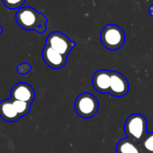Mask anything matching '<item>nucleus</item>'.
Segmentation results:
<instances>
[{
  "mask_svg": "<svg viewBox=\"0 0 153 153\" xmlns=\"http://www.w3.org/2000/svg\"><path fill=\"white\" fill-rule=\"evenodd\" d=\"M16 20L22 29L34 30L40 34L43 33L47 28V17L30 7H23L18 9L16 14Z\"/></svg>",
  "mask_w": 153,
  "mask_h": 153,
  "instance_id": "1",
  "label": "nucleus"
},
{
  "mask_svg": "<svg viewBox=\"0 0 153 153\" xmlns=\"http://www.w3.org/2000/svg\"><path fill=\"white\" fill-rule=\"evenodd\" d=\"M100 40L107 50L116 51L123 46L125 33L116 25H107L100 33Z\"/></svg>",
  "mask_w": 153,
  "mask_h": 153,
  "instance_id": "2",
  "label": "nucleus"
},
{
  "mask_svg": "<svg viewBox=\"0 0 153 153\" xmlns=\"http://www.w3.org/2000/svg\"><path fill=\"white\" fill-rule=\"evenodd\" d=\"M147 126L148 123L144 115L140 114H133L130 115L125 122V134L127 138L140 143L147 134Z\"/></svg>",
  "mask_w": 153,
  "mask_h": 153,
  "instance_id": "3",
  "label": "nucleus"
},
{
  "mask_svg": "<svg viewBox=\"0 0 153 153\" xmlns=\"http://www.w3.org/2000/svg\"><path fill=\"white\" fill-rule=\"evenodd\" d=\"M98 100L90 93H82L75 100V111L81 118H92L98 112Z\"/></svg>",
  "mask_w": 153,
  "mask_h": 153,
  "instance_id": "4",
  "label": "nucleus"
},
{
  "mask_svg": "<svg viewBox=\"0 0 153 153\" xmlns=\"http://www.w3.org/2000/svg\"><path fill=\"white\" fill-rule=\"evenodd\" d=\"M45 45L52 48L63 56L68 57L71 50L75 47L76 43L71 41L66 34L55 31L48 35Z\"/></svg>",
  "mask_w": 153,
  "mask_h": 153,
  "instance_id": "5",
  "label": "nucleus"
},
{
  "mask_svg": "<svg viewBox=\"0 0 153 153\" xmlns=\"http://www.w3.org/2000/svg\"><path fill=\"white\" fill-rule=\"evenodd\" d=\"M129 91V82L125 76L118 71H112L111 74V84L109 93L115 97H124Z\"/></svg>",
  "mask_w": 153,
  "mask_h": 153,
  "instance_id": "6",
  "label": "nucleus"
},
{
  "mask_svg": "<svg viewBox=\"0 0 153 153\" xmlns=\"http://www.w3.org/2000/svg\"><path fill=\"white\" fill-rule=\"evenodd\" d=\"M11 99L19 100L27 103H33L35 98V91L33 87L27 83H17L16 84L11 92Z\"/></svg>",
  "mask_w": 153,
  "mask_h": 153,
  "instance_id": "7",
  "label": "nucleus"
},
{
  "mask_svg": "<svg viewBox=\"0 0 153 153\" xmlns=\"http://www.w3.org/2000/svg\"><path fill=\"white\" fill-rule=\"evenodd\" d=\"M42 59L50 68L54 69H59L63 68L67 62V57L63 56L47 45H45L42 50Z\"/></svg>",
  "mask_w": 153,
  "mask_h": 153,
  "instance_id": "8",
  "label": "nucleus"
},
{
  "mask_svg": "<svg viewBox=\"0 0 153 153\" xmlns=\"http://www.w3.org/2000/svg\"><path fill=\"white\" fill-rule=\"evenodd\" d=\"M111 74L112 71L107 69H100L94 74L92 79V84L94 88L97 92L104 94L109 93L111 84Z\"/></svg>",
  "mask_w": 153,
  "mask_h": 153,
  "instance_id": "9",
  "label": "nucleus"
},
{
  "mask_svg": "<svg viewBox=\"0 0 153 153\" xmlns=\"http://www.w3.org/2000/svg\"><path fill=\"white\" fill-rule=\"evenodd\" d=\"M0 116L3 120L9 123L16 122L21 118L11 98L2 100L0 102Z\"/></svg>",
  "mask_w": 153,
  "mask_h": 153,
  "instance_id": "10",
  "label": "nucleus"
},
{
  "mask_svg": "<svg viewBox=\"0 0 153 153\" xmlns=\"http://www.w3.org/2000/svg\"><path fill=\"white\" fill-rule=\"evenodd\" d=\"M115 149L117 153H144L140 144L129 138L120 140Z\"/></svg>",
  "mask_w": 153,
  "mask_h": 153,
  "instance_id": "11",
  "label": "nucleus"
},
{
  "mask_svg": "<svg viewBox=\"0 0 153 153\" xmlns=\"http://www.w3.org/2000/svg\"><path fill=\"white\" fill-rule=\"evenodd\" d=\"M140 144L144 153H153V131L147 133Z\"/></svg>",
  "mask_w": 153,
  "mask_h": 153,
  "instance_id": "12",
  "label": "nucleus"
},
{
  "mask_svg": "<svg viewBox=\"0 0 153 153\" xmlns=\"http://www.w3.org/2000/svg\"><path fill=\"white\" fill-rule=\"evenodd\" d=\"M13 104L18 113V114L20 115V117H24L31 110V106L32 104L31 103H27V102H24V101H19V100H13Z\"/></svg>",
  "mask_w": 153,
  "mask_h": 153,
  "instance_id": "13",
  "label": "nucleus"
},
{
  "mask_svg": "<svg viewBox=\"0 0 153 153\" xmlns=\"http://www.w3.org/2000/svg\"><path fill=\"white\" fill-rule=\"evenodd\" d=\"M3 4L5 5V7H7L8 9H20L25 2V0H2Z\"/></svg>",
  "mask_w": 153,
  "mask_h": 153,
  "instance_id": "14",
  "label": "nucleus"
},
{
  "mask_svg": "<svg viewBox=\"0 0 153 153\" xmlns=\"http://www.w3.org/2000/svg\"><path fill=\"white\" fill-rule=\"evenodd\" d=\"M16 71L20 75H25V74L29 73L30 71H32V66L28 62H23L17 66Z\"/></svg>",
  "mask_w": 153,
  "mask_h": 153,
  "instance_id": "15",
  "label": "nucleus"
},
{
  "mask_svg": "<svg viewBox=\"0 0 153 153\" xmlns=\"http://www.w3.org/2000/svg\"><path fill=\"white\" fill-rule=\"evenodd\" d=\"M149 15H150L151 16H153V6H150V7H149Z\"/></svg>",
  "mask_w": 153,
  "mask_h": 153,
  "instance_id": "16",
  "label": "nucleus"
},
{
  "mask_svg": "<svg viewBox=\"0 0 153 153\" xmlns=\"http://www.w3.org/2000/svg\"><path fill=\"white\" fill-rule=\"evenodd\" d=\"M3 33V28H2V26L0 25V34H1Z\"/></svg>",
  "mask_w": 153,
  "mask_h": 153,
  "instance_id": "17",
  "label": "nucleus"
}]
</instances>
